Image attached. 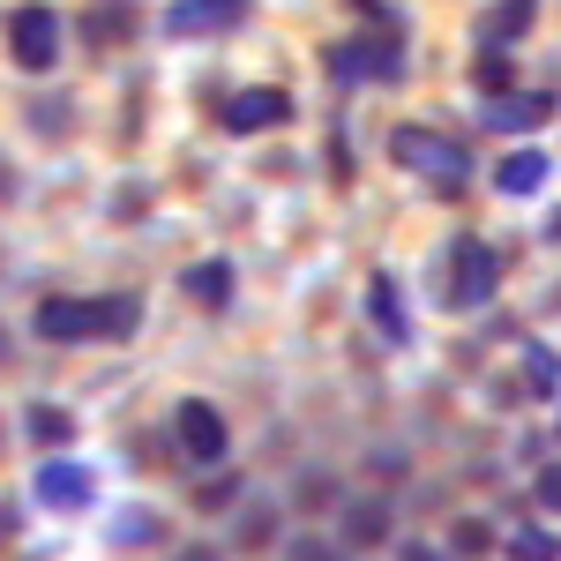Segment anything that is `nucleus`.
<instances>
[{
  "label": "nucleus",
  "instance_id": "a211bd4d",
  "mask_svg": "<svg viewBox=\"0 0 561 561\" xmlns=\"http://www.w3.org/2000/svg\"><path fill=\"white\" fill-rule=\"evenodd\" d=\"M277 502H240V517H232V547H248V554H255V547H277Z\"/></svg>",
  "mask_w": 561,
  "mask_h": 561
},
{
  "label": "nucleus",
  "instance_id": "f257e3e1",
  "mask_svg": "<svg viewBox=\"0 0 561 561\" xmlns=\"http://www.w3.org/2000/svg\"><path fill=\"white\" fill-rule=\"evenodd\" d=\"M142 330V300L135 293H98V300H76V293H45L31 307V337L38 345H121Z\"/></svg>",
  "mask_w": 561,
  "mask_h": 561
},
{
  "label": "nucleus",
  "instance_id": "2eb2a0df",
  "mask_svg": "<svg viewBox=\"0 0 561 561\" xmlns=\"http://www.w3.org/2000/svg\"><path fill=\"white\" fill-rule=\"evenodd\" d=\"M539 23V0H494L486 15H479V45H494V53H510V45L524 38Z\"/></svg>",
  "mask_w": 561,
  "mask_h": 561
},
{
  "label": "nucleus",
  "instance_id": "4468645a",
  "mask_svg": "<svg viewBox=\"0 0 561 561\" xmlns=\"http://www.w3.org/2000/svg\"><path fill=\"white\" fill-rule=\"evenodd\" d=\"M337 531H345V547H382L389 524H397V510H389V494H352V502H337Z\"/></svg>",
  "mask_w": 561,
  "mask_h": 561
},
{
  "label": "nucleus",
  "instance_id": "5701e85b",
  "mask_svg": "<svg viewBox=\"0 0 561 561\" xmlns=\"http://www.w3.org/2000/svg\"><path fill=\"white\" fill-rule=\"evenodd\" d=\"M472 83H479V98H502V90L517 83V68H510V53H494V45H479V60H472Z\"/></svg>",
  "mask_w": 561,
  "mask_h": 561
},
{
  "label": "nucleus",
  "instance_id": "2f4dec72",
  "mask_svg": "<svg viewBox=\"0 0 561 561\" xmlns=\"http://www.w3.org/2000/svg\"><path fill=\"white\" fill-rule=\"evenodd\" d=\"M173 561H217V547H180Z\"/></svg>",
  "mask_w": 561,
  "mask_h": 561
},
{
  "label": "nucleus",
  "instance_id": "f3484780",
  "mask_svg": "<svg viewBox=\"0 0 561 561\" xmlns=\"http://www.w3.org/2000/svg\"><path fill=\"white\" fill-rule=\"evenodd\" d=\"M23 434L60 457V442H76V412H68V404H31V412H23Z\"/></svg>",
  "mask_w": 561,
  "mask_h": 561
},
{
  "label": "nucleus",
  "instance_id": "f03ea898",
  "mask_svg": "<svg viewBox=\"0 0 561 561\" xmlns=\"http://www.w3.org/2000/svg\"><path fill=\"white\" fill-rule=\"evenodd\" d=\"M427 285H434V307H449V314H472L502 293V255H494V240H479V232H457L442 255L427 262Z\"/></svg>",
  "mask_w": 561,
  "mask_h": 561
},
{
  "label": "nucleus",
  "instance_id": "cd10ccee",
  "mask_svg": "<svg viewBox=\"0 0 561 561\" xmlns=\"http://www.w3.org/2000/svg\"><path fill=\"white\" fill-rule=\"evenodd\" d=\"M285 561H337V547H330V539H293Z\"/></svg>",
  "mask_w": 561,
  "mask_h": 561
},
{
  "label": "nucleus",
  "instance_id": "b1692460",
  "mask_svg": "<svg viewBox=\"0 0 561 561\" xmlns=\"http://www.w3.org/2000/svg\"><path fill=\"white\" fill-rule=\"evenodd\" d=\"M232 502H240V472H232V465L203 472V486H195V510H232Z\"/></svg>",
  "mask_w": 561,
  "mask_h": 561
},
{
  "label": "nucleus",
  "instance_id": "1a4fd4ad",
  "mask_svg": "<svg viewBox=\"0 0 561 561\" xmlns=\"http://www.w3.org/2000/svg\"><path fill=\"white\" fill-rule=\"evenodd\" d=\"M38 502H45V510H60V517H76V510L98 502V472L76 465V457H45V465H38Z\"/></svg>",
  "mask_w": 561,
  "mask_h": 561
},
{
  "label": "nucleus",
  "instance_id": "9d476101",
  "mask_svg": "<svg viewBox=\"0 0 561 561\" xmlns=\"http://www.w3.org/2000/svg\"><path fill=\"white\" fill-rule=\"evenodd\" d=\"M479 113H486L494 135H531V128H547V121L561 113V98L554 90H502V98H486Z\"/></svg>",
  "mask_w": 561,
  "mask_h": 561
},
{
  "label": "nucleus",
  "instance_id": "7ed1b4c3",
  "mask_svg": "<svg viewBox=\"0 0 561 561\" xmlns=\"http://www.w3.org/2000/svg\"><path fill=\"white\" fill-rule=\"evenodd\" d=\"M389 158H397L412 180H427L434 195H449V203L472 187V158H465V142H457V135H442V128H427V121L389 128Z\"/></svg>",
  "mask_w": 561,
  "mask_h": 561
},
{
  "label": "nucleus",
  "instance_id": "6e6552de",
  "mask_svg": "<svg viewBox=\"0 0 561 561\" xmlns=\"http://www.w3.org/2000/svg\"><path fill=\"white\" fill-rule=\"evenodd\" d=\"M293 90H277V83H262V90H232L225 105H217V128L225 135H270V128H293Z\"/></svg>",
  "mask_w": 561,
  "mask_h": 561
},
{
  "label": "nucleus",
  "instance_id": "393cba45",
  "mask_svg": "<svg viewBox=\"0 0 561 561\" xmlns=\"http://www.w3.org/2000/svg\"><path fill=\"white\" fill-rule=\"evenodd\" d=\"M486 547H494L486 517H457V531H449V554H486Z\"/></svg>",
  "mask_w": 561,
  "mask_h": 561
},
{
  "label": "nucleus",
  "instance_id": "c85d7f7f",
  "mask_svg": "<svg viewBox=\"0 0 561 561\" xmlns=\"http://www.w3.org/2000/svg\"><path fill=\"white\" fill-rule=\"evenodd\" d=\"M397 561H449V547H434V539H404Z\"/></svg>",
  "mask_w": 561,
  "mask_h": 561
},
{
  "label": "nucleus",
  "instance_id": "9b49d317",
  "mask_svg": "<svg viewBox=\"0 0 561 561\" xmlns=\"http://www.w3.org/2000/svg\"><path fill=\"white\" fill-rule=\"evenodd\" d=\"M135 23H142L135 0H90L83 15H76V38H83L90 53H113V45H135Z\"/></svg>",
  "mask_w": 561,
  "mask_h": 561
},
{
  "label": "nucleus",
  "instance_id": "423d86ee",
  "mask_svg": "<svg viewBox=\"0 0 561 561\" xmlns=\"http://www.w3.org/2000/svg\"><path fill=\"white\" fill-rule=\"evenodd\" d=\"M173 449H180V465H195V472H217L225 465L232 427H225V412H217L210 397H180L173 404Z\"/></svg>",
  "mask_w": 561,
  "mask_h": 561
},
{
  "label": "nucleus",
  "instance_id": "f8f14e48",
  "mask_svg": "<svg viewBox=\"0 0 561 561\" xmlns=\"http://www.w3.org/2000/svg\"><path fill=\"white\" fill-rule=\"evenodd\" d=\"M232 285H240V270H232L225 255H203V262H187V270H180V300L203 307V314L232 307Z\"/></svg>",
  "mask_w": 561,
  "mask_h": 561
},
{
  "label": "nucleus",
  "instance_id": "4be33fe9",
  "mask_svg": "<svg viewBox=\"0 0 561 561\" xmlns=\"http://www.w3.org/2000/svg\"><path fill=\"white\" fill-rule=\"evenodd\" d=\"M510 561H561V531L554 524H517L510 531Z\"/></svg>",
  "mask_w": 561,
  "mask_h": 561
},
{
  "label": "nucleus",
  "instance_id": "7c9ffc66",
  "mask_svg": "<svg viewBox=\"0 0 561 561\" xmlns=\"http://www.w3.org/2000/svg\"><path fill=\"white\" fill-rule=\"evenodd\" d=\"M539 240H547V248H561V210L547 217V225H539Z\"/></svg>",
  "mask_w": 561,
  "mask_h": 561
},
{
  "label": "nucleus",
  "instance_id": "bb28decb",
  "mask_svg": "<svg viewBox=\"0 0 561 561\" xmlns=\"http://www.w3.org/2000/svg\"><path fill=\"white\" fill-rule=\"evenodd\" d=\"M23 203V173H15V158L0 150V210H15Z\"/></svg>",
  "mask_w": 561,
  "mask_h": 561
},
{
  "label": "nucleus",
  "instance_id": "0eeeda50",
  "mask_svg": "<svg viewBox=\"0 0 561 561\" xmlns=\"http://www.w3.org/2000/svg\"><path fill=\"white\" fill-rule=\"evenodd\" d=\"M248 23H255V0H173V8L158 15V31L173 45L232 38V31H248Z\"/></svg>",
  "mask_w": 561,
  "mask_h": 561
},
{
  "label": "nucleus",
  "instance_id": "dca6fc26",
  "mask_svg": "<svg viewBox=\"0 0 561 561\" xmlns=\"http://www.w3.org/2000/svg\"><path fill=\"white\" fill-rule=\"evenodd\" d=\"M547 173H554V158H547V150H531V142H517V150L494 165V187H502V195H539Z\"/></svg>",
  "mask_w": 561,
  "mask_h": 561
},
{
  "label": "nucleus",
  "instance_id": "a878e982",
  "mask_svg": "<svg viewBox=\"0 0 561 561\" xmlns=\"http://www.w3.org/2000/svg\"><path fill=\"white\" fill-rule=\"evenodd\" d=\"M337 502V479L330 472H300V510H330Z\"/></svg>",
  "mask_w": 561,
  "mask_h": 561
},
{
  "label": "nucleus",
  "instance_id": "473e14b6",
  "mask_svg": "<svg viewBox=\"0 0 561 561\" xmlns=\"http://www.w3.org/2000/svg\"><path fill=\"white\" fill-rule=\"evenodd\" d=\"M0 359H8V330H0Z\"/></svg>",
  "mask_w": 561,
  "mask_h": 561
},
{
  "label": "nucleus",
  "instance_id": "20e7f679",
  "mask_svg": "<svg viewBox=\"0 0 561 561\" xmlns=\"http://www.w3.org/2000/svg\"><path fill=\"white\" fill-rule=\"evenodd\" d=\"M60 53H68V23H60V8L23 0V8L8 15V60H15L23 76H53Z\"/></svg>",
  "mask_w": 561,
  "mask_h": 561
},
{
  "label": "nucleus",
  "instance_id": "39448f33",
  "mask_svg": "<svg viewBox=\"0 0 561 561\" xmlns=\"http://www.w3.org/2000/svg\"><path fill=\"white\" fill-rule=\"evenodd\" d=\"M337 83H404V31H359L330 45Z\"/></svg>",
  "mask_w": 561,
  "mask_h": 561
},
{
  "label": "nucleus",
  "instance_id": "c756f323",
  "mask_svg": "<svg viewBox=\"0 0 561 561\" xmlns=\"http://www.w3.org/2000/svg\"><path fill=\"white\" fill-rule=\"evenodd\" d=\"M539 502L561 517V465H547V472H539Z\"/></svg>",
  "mask_w": 561,
  "mask_h": 561
},
{
  "label": "nucleus",
  "instance_id": "6ab92c4d",
  "mask_svg": "<svg viewBox=\"0 0 561 561\" xmlns=\"http://www.w3.org/2000/svg\"><path fill=\"white\" fill-rule=\"evenodd\" d=\"M517 382H524V397H539V404H547V397L561 389V352H554V345H524Z\"/></svg>",
  "mask_w": 561,
  "mask_h": 561
},
{
  "label": "nucleus",
  "instance_id": "aec40b11",
  "mask_svg": "<svg viewBox=\"0 0 561 561\" xmlns=\"http://www.w3.org/2000/svg\"><path fill=\"white\" fill-rule=\"evenodd\" d=\"M23 121H31L38 142H60V135H76V98H53V90H45V98H31Z\"/></svg>",
  "mask_w": 561,
  "mask_h": 561
},
{
  "label": "nucleus",
  "instance_id": "72a5a7b5",
  "mask_svg": "<svg viewBox=\"0 0 561 561\" xmlns=\"http://www.w3.org/2000/svg\"><path fill=\"white\" fill-rule=\"evenodd\" d=\"M554 434H561V412H554Z\"/></svg>",
  "mask_w": 561,
  "mask_h": 561
},
{
  "label": "nucleus",
  "instance_id": "412c9836",
  "mask_svg": "<svg viewBox=\"0 0 561 561\" xmlns=\"http://www.w3.org/2000/svg\"><path fill=\"white\" fill-rule=\"evenodd\" d=\"M105 539H113V547H158V539H165V517H158V510H121Z\"/></svg>",
  "mask_w": 561,
  "mask_h": 561
},
{
  "label": "nucleus",
  "instance_id": "f704fd0d",
  "mask_svg": "<svg viewBox=\"0 0 561 561\" xmlns=\"http://www.w3.org/2000/svg\"><path fill=\"white\" fill-rule=\"evenodd\" d=\"M0 442H8V427H0Z\"/></svg>",
  "mask_w": 561,
  "mask_h": 561
},
{
  "label": "nucleus",
  "instance_id": "ddd939ff",
  "mask_svg": "<svg viewBox=\"0 0 561 561\" xmlns=\"http://www.w3.org/2000/svg\"><path fill=\"white\" fill-rule=\"evenodd\" d=\"M367 322H375V337H382L389 352L412 345V314H404V293H397V277H389V270L367 277Z\"/></svg>",
  "mask_w": 561,
  "mask_h": 561
}]
</instances>
